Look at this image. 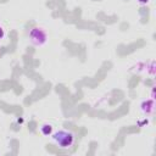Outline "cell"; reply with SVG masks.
<instances>
[{
    "instance_id": "6da1fadb",
    "label": "cell",
    "mask_w": 156,
    "mask_h": 156,
    "mask_svg": "<svg viewBox=\"0 0 156 156\" xmlns=\"http://www.w3.org/2000/svg\"><path fill=\"white\" fill-rule=\"evenodd\" d=\"M51 139H52L54 144H56L60 149H68L74 143V134L69 130L61 129V130H57V132L52 133Z\"/></svg>"
},
{
    "instance_id": "7a4b0ae2",
    "label": "cell",
    "mask_w": 156,
    "mask_h": 156,
    "mask_svg": "<svg viewBox=\"0 0 156 156\" xmlns=\"http://www.w3.org/2000/svg\"><path fill=\"white\" fill-rule=\"evenodd\" d=\"M28 37H29L30 44L34 46H43L48 41V33L41 27H33L29 30Z\"/></svg>"
},
{
    "instance_id": "3957f363",
    "label": "cell",
    "mask_w": 156,
    "mask_h": 156,
    "mask_svg": "<svg viewBox=\"0 0 156 156\" xmlns=\"http://www.w3.org/2000/svg\"><path fill=\"white\" fill-rule=\"evenodd\" d=\"M141 112L145 113V115H150L152 111H154V101L152 100H146V101H143L141 104Z\"/></svg>"
},
{
    "instance_id": "277c9868",
    "label": "cell",
    "mask_w": 156,
    "mask_h": 156,
    "mask_svg": "<svg viewBox=\"0 0 156 156\" xmlns=\"http://www.w3.org/2000/svg\"><path fill=\"white\" fill-rule=\"evenodd\" d=\"M40 133L45 136H49L52 134V126L51 124H43L40 127Z\"/></svg>"
},
{
    "instance_id": "5b68a950",
    "label": "cell",
    "mask_w": 156,
    "mask_h": 156,
    "mask_svg": "<svg viewBox=\"0 0 156 156\" xmlns=\"http://www.w3.org/2000/svg\"><path fill=\"white\" fill-rule=\"evenodd\" d=\"M5 37V32H4V29H2V27L0 26V39H2Z\"/></svg>"
}]
</instances>
